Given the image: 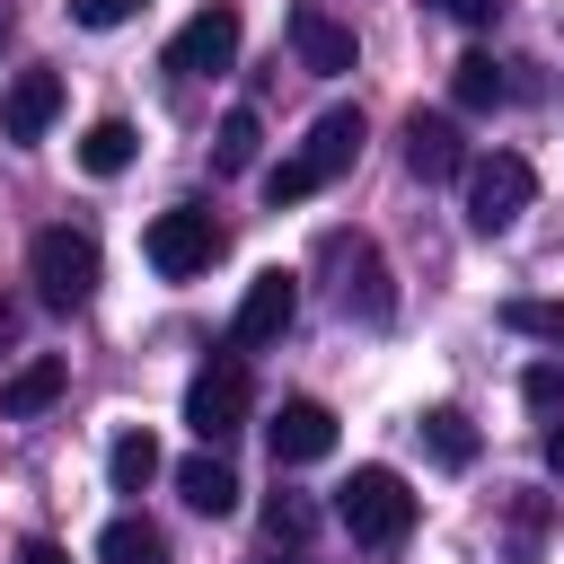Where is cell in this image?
I'll return each mask as SVG.
<instances>
[{"label":"cell","mask_w":564,"mask_h":564,"mask_svg":"<svg viewBox=\"0 0 564 564\" xmlns=\"http://www.w3.org/2000/svg\"><path fill=\"white\" fill-rule=\"evenodd\" d=\"M361 132H370V123H361V106H326V115L308 123V141H300L291 159H273V167H264V203L282 212V203L326 194V185H335V176L361 159Z\"/></svg>","instance_id":"obj_1"},{"label":"cell","mask_w":564,"mask_h":564,"mask_svg":"<svg viewBox=\"0 0 564 564\" xmlns=\"http://www.w3.org/2000/svg\"><path fill=\"white\" fill-rule=\"evenodd\" d=\"M97 564H167V538H159L141 511H123V520L97 529Z\"/></svg>","instance_id":"obj_17"},{"label":"cell","mask_w":564,"mask_h":564,"mask_svg":"<svg viewBox=\"0 0 564 564\" xmlns=\"http://www.w3.org/2000/svg\"><path fill=\"white\" fill-rule=\"evenodd\" d=\"M9 26H18V18H9V9H0V44H9Z\"/></svg>","instance_id":"obj_30"},{"label":"cell","mask_w":564,"mask_h":564,"mask_svg":"<svg viewBox=\"0 0 564 564\" xmlns=\"http://www.w3.org/2000/svg\"><path fill=\"white\" fill-rule=\"evenodd\" d=\"M449 97H458L467 115H494V106L511 97V79H502L494 53H458V62H449Z\"/></svg>","instance_id":"obj_15"},{"label":"cell","mask_w":564,"mask_h":564,"mask_svg":"<svg viewBox=\"0 0 564 564\" xmlns=\"http://www.w3.org/2000/svg\"><path fill=\"white\" fill-rule=\"evenodd\" d=\"M405 167L423 176V185H449V176H467V141H458V123L449 115H405Z\"/></svg>","instance_id":"obj_12"},{"label":"cell","mask_w":564,"mask_h":564,"mask_svg":"<svg viewBox=\"0 0 564 564\" xmlns=\"http://www.w3.org/2000/svg\"><path fill=\"white\" fill-rule=\"evenodd\" d=\"M291 53H300V70H317V79H344V70L361 62L352 26H344L335 9H317V0H300V9H291Z\"/></svg>","instance_id":"obj_10"},{"label":"cell","mask_w":564,"mask_h":564,"mask_svg":"<svg viewBox=\"0 0 564 564\" xmlns=\"http://www.w3.org/2000/svg\"><path fill=\"white\" fill-rule=\"evenodd\" d=\"M62 115V79L53 70H18L9 97H0V141H44Z\"/></svg>","instance_id":"obj_13"},{"label":"cell","mask_w":564,"mask_h":564,"mask_svg":"<svg viewBox=\"0 0 564 564\" xmlns=\"http://www.w3.org/2000/svg\"><path fill=\"white\" fill-rule=\"evenodd\" d=\"M176 494L203 511V520H220V511H238V476L220 467V458H185L176 467Z\"/></svg>","instance_id":"obj_18"},{"label":"cell","mask_w":564,"mask_h":564,"mask_svg":"<svg viewBox=\"0 0 564 564\" xmlns=\"http://www.w3.org/2000/svg\"><path fill=\"white\" fill-rule=\"evenodd\" d=\"M70 388V361L62 352H35V361H18L9 379H0V423H35L53 397Z\"/></svg>","instance_id":"obj_14"},{"label":"cell","mask_w":564,"mask_h":564,"mask_svg":"<svg viewBox=\"0 0 564 564\" xmlns=\"http://www.w3.org/2000/svg\"><path fill=\"white\" fill-rule=\"evenodd\" d=\"M282 564H291V555H282Z\"/></svg>","instance_id":"obj_31"},{"label":"cell","mask_w":564,"mask_h":564,"mask_svg":"<svg viewBox=\"0 0 564 564\" xmlns=\"http://www.w3.org/2000/svg\"><path fill=\"white\" fill-rule=\"evenodd\" d=\"M26 273H35V300H44V308H88L106 264H97V238H88V229L53 220V229H35V247H26Z\"/></svg>","instance_id":"obj_4"},{"label":"cell","mask_w":564,"mask_h":564,"mask_svg":"<svg viewBox=\"0 0 564 564\" xmlns=\"http://www.w3.org/2000/svg\"><path fill=\"white\" fill-rule=\"evenodd\" d=\"M291 317H300V273L264 264V273L247 282V300H238L229 335H238V344H282V335H291Z\"/></svg>","instance_id":"obj_9"},{"label":"cell","mask_w":564,"mask_h":564,"mask_svg":"<svg viewBox=\"0 0 564 564\" xmlns=\"http://www.w3.org/2000/svg\"><path fill=\"white\" fill-rule=\"evenodd\" d=\"M220 247H229V229H220L203 203H167V212L141 229V256H150L159 282H194V273H212Z\"/></svg>","instance_id":"obj_3"},{"label":"cell","mask_w":564,"mask_h":564,"mask_svg":"<svg viewBox=\"0 0 564 564\" xmlns=\"http://www.w3.org/2000/svg\"><path fill=\"white\" fill-rule=\"evenodd\" d=\"M546 476H564V423H546Z\"/></svg>","instance_id":"obj_28"},{"label":"cell","mask_w":564,"mask_h":564,"mask_svg":"<svg viewBox=\"0 0 564 564\" xmlns=\"http://www.w3.org/2000/svg\"><path fill=\"white\" fill-rule=\"evenodd\" d=\"M9 335H18V308H9V300H0V344H9Z\"/></svg>","instance_id":"obj_29"},{"label":"cell","mask_w":564,"mask_h":564,"mask_svg":"<svg viewBox=\"0 0 564 564\" xmlns=\"http://www.w3.org/2000/svg\"><path fill=\"white\" fill-rule=\"evenodd\" d=\"M256 141H264L256 106H229V115H220V141H212V167H220V176H247V167H256Z\"/></svg>","instance_id":"obj_20"},{"label":"cell","mask_w":564,"mask_h":564,"mask_svg":"<svg viewBox=\"0 0 564 564\" xmlns=\"http://www.w3.org/2000/svg\"><path fill=\"white\" fill-rule=\"evenodd\" d=\"M264 441H273V467H317L335 449V414L317 397H282L273 423H264Z\"/></svg>","instance_id":"obj_11"},{"label":"cell","mask_w":564,"mask_h":564,"mask_svg":"<svg viewBox=\"0 0 564 564\" xmlns=\"http://www.w3.org/2000/svg\"><path fill=\"white\" fill-rule=\"evenodd\" d=\"M18 564H70V555H62L53 538H26V546H18Z\"/></svg>","instance_id":"obj_27"},{"label":"cell","mask_w":564,"mask_h":564,"mask_svg":"<svg viewBox=\"0 0 564 564\" xmlns=\"http://www.w3.org/2000/svg\"><path fill=\"white\" fill-rule=\"evenodd\" d=\"M132 150H141V132H132L123 115H97V123L79 132V167H88V176H123Z\"/></svg>","instance_id":"obj_16"},{"label":"cell","mask_w":564,"mask_h":564,"mask_svg":"<svg viewBox=\"0 0 564 564\" xmlns=\"http://www.w3.org/2000/svg\"><path fill=\"white\" fill-rule=\"evenodd\" d=\"M335 520L352 529V546H397L414 529V485L397 467H352L335 485Z\"/></svg>","instance_id":"obj_2"},{"label":"cell","mask_w":564,"mask_h":564,"mask_svg":"<svg viewBox=\"0 0 564 564\" xmlns=\"http://www.w3.org/2000/svg\"><path fill=\"white\" fill-rule=\"evenodd\" d=\"M529 194H538V167H529L520 150L467 159V229H476V238H502V229L529 212Z\"/></svg>","instance_id":"obj_5"},{"label":"cell","mask_w":564,"mask_h":564,"mask_svg":"<svg viewBox=\"0 0 564 564\" xmlns=\"http://www.w3.org/2000/svg\"><path fill=\"white\" fill-rule=\"evenodd\" d=\"M326 264H344V282H335V300L352 308V317H370V326H388L397 317V291H388V264H379V247L370 238H344V229H326V247H317Z\"/></svg>","instance_id":"obj_6"},{"label":"cell","mask_w":564,"mask_h":564,"mask_svg":"<svg viewBox=\"0 0 564 564\" xmlns=\"http://www.w3.org/2000/svg\"><path fill=\"white\" fill-rule=\"evenodd\" d=\"M308 529H317V511H308L300 494H273V502H264V538H273V546H308Z\"/></svg>","instance_id":"obj_23"},{"label":"cell","mask_w":564,"mask_h":564,"mask_svg":"<svg viewBox=\"0 0 564 564\" xmlns=\"http://www.w3.org/2000/svg\"><path fill=\"white\" fill-rule=\"evenodd\" d=\"M423 449H432L441 467H476L485 441H476V423H467L458 405H432V414H423Z\"/></svg>","instance_id":"obj_19"},{"label":"cell","mask_w":564,"mask_h":564,"mask_svg":"<svg viewBox=\"0 0 564 564\" xmlns=\"http://www.w3.org/2000/svg\"><path fill=\"white\" fill-rule=\"evenodd\" d=\"M441 18H458V26H494L502 18V0H432Z\"/></svg>","instance_id":"obj_26"},{"label":"cell","mask_w":564,"mask_h":564,"mask_svg":"<svg viewBox=\"0 0 564 564\" xmlns=\"http://www.w3.org/2000/svg\"><path fill=\"white\" fill-rule=\"evenodd\" d=\"M132 9H150V0H70V18H79V26H123Z\"/></svg>","instance_id":"obj_25"},{"label":"cell","mask_w":564,"mask_h":564,"mask_svg":"<svg viewBox=\"0 0 564 564\" xmlns=\"http://www.w3.org/2000/svg\"><path fill=\"white\" fill-rule=\"evenodd\" d=\"M238 62V9H194L176 35H167V70L176 79H212Z\"/></svg>","instance_id":"obj_8"},{"label":"cell","mask_w":564,"mask_h":564,"mask_svg":"<svg viewBox=\"0 0 564 564\" xmlns=\"http://www.w3.org/2000/svg\"><path fill=\"white\" fill-rule=\"evenodd\" d=\"M502 326H511V335H538V344L564 352V300H502Z\"/></svg>","instance_id":"obj_22"},{"label":"cell","mask_w":564,"mask_h":564,"mask_svg":"<svg viewBox=\"0 0 564 564\" xmlns=\"http://www.w3.org/2000/svg\"><path fill=\"white\" fill-rule=\"evenodd\" d=\"M106 476H115V494H141V485L159 476V441H150V432H115V449H106Z\"/></svg>","instance_id":"obj_21"},{"label":"cell","mask_w":564,"mask_h":564,"mask_svg":"<svg viewBox=\"0 0 564 564\" xmlns=\"http://www.w3.org/2000/svg\"><path fill=\"white\" fill-rule=\"evenodd\" d=\"M520 397H529L538 414H555V405H564V370H555V361H538V370L520 379Z\"/></svg>","instance_id":"obj_24"},{"label":"cell","mask_w":564,"mask_h":564,"mask_svg":"<svg viewBox=\"0 0 564 564\" xmlns=\"http://www.w3.org/2000/svg\"><path fill=\"white\" fill-rule=\"evenodd\" d=\"M247 405H256V397H247V370H238V361H203V370L185 379V423H194L203 441H229V432L247 423Z\"/></svg>","instance_id":"obj_7"}]
</instances>
